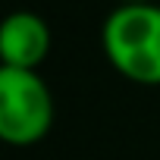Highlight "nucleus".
Segmentation results:
<instances>
[{"instance_id": "f03ea898", "label": "nucleus", "mask_w": 160, "mask_h": 160, "mask_svg": "<svg viewBox=\"0 0 160 160\" xmlns=\"http://www.w3.org/2000/svg\"><path fill=\"white\" fill-rule=\"evenodd\" d=\"M53 126V94L41 72L0 66V141L38 144Z\"/></svg>"}, {"instance_id": "f257e3e1", "label": "nucleus", "mask_w": 160, "mask_h": 160, "mask_svg": "<svg viewBox=\"0 0 160 160\" xmlns=\"http://www.w3.org/2000/svg\"><path fill=\"white\" fill-rule=\"evenodd\" d=\"M107 63L135 85H160V7L116 3L101 25Z\"/></svg>"}, {"instance_id": "7ed1b4c3", "label": "nucleus", "mask_w": 160, "mask_h": 160, "mask_svg": "<svg viewBox=\"0 0 160 160\" xmlns=\"http://www.w3.org/2000/svg\"><path fill=\"white\" fill-rule=\"evenodd\" d=\"M50 53V25L32 10H13L0 19V66L41 69Z\"/></svg>"}, {"instance_id": "20e7f679", "label": "nucleus", "mask_w": 160, "mask_h": 160, "mask_svg": "<svg viewBox=\"0 0 160 160\" xmlns=\"http://www.w3.org/2000/svg\"><path fill=\"white\" fill-rule=\"evenodd\" d=\"M119 3H154V0H119Z\"/></svg>"}]
</instances>
